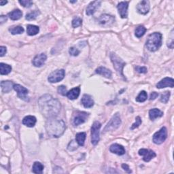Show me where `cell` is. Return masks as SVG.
<instances>
[{
    "instance_id": "obj_43",
    "label": "cell",
    "mask_w": 174,
    "mask_h": 174,
    "mask_svg": "<svg viewBox=\"0 0 174 174\" xmlns=\"http://www.w3.org/2000/svg\"><path fill=\"white\" fill-rule=\"evenodd\" d=\"M6 53V48L5 46L0 47V56H3Z\"/></svg>"
},
{
    "instance_id": "obj_16",
    "label": "cell",
    "mask_w": 174,
    "mask_h": 174,
    "mask_svg": "<svg viewBox=\"0 0 174 174\" xmlns=\"http://www.w3.org/2000/svg\"><path fill=\"white\" fill-rule=\"evenodd\" d=\"M174 87V80L171 78H165L156 84L158 88H163L166 87L173 88Z\"/></svg>"
},
{
    "instance_id": "obj_7",
    "label": "cell",
    "mask_w": 174,
    "mask_h": 174,
    "mask_svg": "<svg viewBox=\"0 0 174 174\" xmlns=\"http://www.w3.org/2000/svg\"><path fill=\"white\" fill-rule=\"evenodd\" d=\"M167 137V131L165 127L161 128L159 131L156 132L153 135V142L156 144L163 143Z\"/></svg>"
},
{
    "instance_id": "obj_22",
    "label": "cell",
    "mask_w": 174,
    "mask_h": 174,
    "mask_svg": "<svg viewBox=\"0 0 174 174\" xmlns=\"http://www.w3.org/2000/svg\"><path fill=\"white\" fill-rule=\"evenodd\" d=\"M97 74L99 75H102L104 77H106L107 78H111L112 77V71L108 70V69L104 67H99L95 70Z\"/></svg>"
},
{
    "instance_id": "obj_23",
    "label": "cell",
    "mask_w": 174,
    "mask_h": 174,
    "mask_svg": "<svg viewBox=\"0 0 174 174\" xmlns=\"http://www.w3.org/2000/svg\"><path fill=\"white\" fill-rule=\"evenodd\" d=\"M163 112H161L160 110L157 108H154L150 110L149 112V116L150 119L152 120H155L157 118H160V117L163 116Z\"/></svg>"
},
{
    "instance_id": "obj_40",
    "label": "cell",
    "mask_w": 174,
    "mask_h": 174,
    "mask_svg": "<svg viewBox=\"0 0 174 174\" xmlns=\"http://www.w3.org/2000/svg\"><path fill=\"white\" fill-rule=\"evenodd\" d=\"M135 69H136V71L138 72V73H140V74H145V73H146L147 71H148L147 68L145 67L137 66L135 67Z\"/></svg>"
},
{
    "instance_id": "obj_20",
    "label": "cell",
    "mask_w": 174,
    "mask_h": 174,
    "mask_svg": "<svg viewBox=\"0 0 174 174\" xmlns=\"http://www.w3.org/2000/svg\"><path fill=\"white\" fill-rule=\"evenodd\" d=\"M36 123V119L33 116H25L23 120V124L28 127H33Z\"/></svg>"
},
{
    "instance_id": "obj_8",
    "label": "cell",
    "mask_w": 174,
    "mask_h": 174,
    "mask_svg": "<svg viewBox=\"0 0 174 174\" xmlns=\"http://www.w3.org/2000/svg\"><path fill=\"white\" fill-rule=\"evenodd\" d=\"M64 70H57L52 71L48 78V81L51 83H56L61 81L65 77Z\"/></svg>"
},
{
    "instance_id": "obj_47",
    "label": "cell",
    "mask_w": 174,
    "mask_h": 174,
    "mask_svg": "<svg viewBox=\"0 0 174 174\" xmlns=\"http://www.w3.org/2000/svg\"><path fill=\"white\" fill-rule=\"evenodd\" d=\"M77 1H70L71 3H76Z\"/></svg>"
},
{
    "instance_id": "obj_1",
    "label": "cell",
    "mask_w": 174,
    "mask_h": 174,
    "mask_svg": "<svg viewBox=\"0 0 174 174\" xmlns=\"http://www.w3.org/2000/svg\"><path fill=\"white\" fill-rule=\"evenodd\" d=\"M40 112L47 119H52L59 114L61 110V103L57 99L50 95H44L38 100Z\"/></svg>"
},
{
    "instance_id": "obj_34",
    "label": "cell",
    "mask_w": 174,
    "mask_h": 174,
    "mask_svg": "<svg viewBox=\"0 0 174 174\" xmlns=\"http://www.w3.org/2000/svg\"><path fill=\"white\" fill-rule=\"evenodd\" d=\"M170 95H171V93H170L169 91H165V92H164L161 95V102L164 103H167L168 102L169 99Z\"/></svg>"
},
{
    "instance_id": "obj_29",
    "label": "cell",
    "mask_w": 174,
    "mask_h": 174,
    "mask_svg": "<svg viewBox=\"0 0 174 174\" xmlns=\"http://www.w3.org/2000/svg\"><path fill=\"white\" fill-rule=\"evenodd\" d=\"M44 170V165L40 162H35L32 171L34 173H42Z\"/></svg>"
},
{
    "instance_id": "obj_27",
    "label": "cell",
    "mask_w": 174,
    "mask_h": 174,
    "mask_svg": "<svg viewBox=\"0 0 174 174\" xmlns=\"http://www.w3.org/2000/svg\"><path fill=\"white\" fill-rule=\"evenodd\" d=\"M40 28L38 26L33 25H29L27 27V34L29 35H35L39 33Z\"/></svg>"
},
{
    "instance_id": "obj_9",
    "label": "cell",
    "mask_w": 174,
    "mask_h": 174,
    "mask_svg": "<svg viewBox=\"0 0 174 174\" xmlns=\"http://www.w3.org/2000/svg\"><path fill=\"white\" fill-rule=\"evenodd\" d=\"M14 89L17 91L19 98L25 100L26 102L29 101V99L27 98V95L29 93V91L27 90V88L21 86V85L20 84H14Z\"/></svg>"
},
{
    "instance_id": "obj_4",
    "label": "cell",
    "mask_w": 174,
    "mask_h": 174,
    "mask_svg": "<svg viewBox=\"0 0 174 174\" xmlns=\"http://www.w3.org/2000/svg\"><path fill=\"white\" fill-rule=\"evenodd\" d=\"M110 59L114 65V67L115 68V70L117 71V72L119 73L120 75L124 77V75L123 74V70L124 66L126 65L125 62L123 60L121 59L119 56H117L115 53H111L110 55Z\"/></svg>"
},
{
    "instance_id": "obj_26",
    "label": "cell",
    "mask_w": 174,
    "mask_h": 174,
    "mask_svg": "<svg viewBox=\"0 0 174 174\" xmlns=\"http://www.w3.org/2000/svg\"><path fill=\"white\" fill-rule=\"evenodd\" d=\"M12 67L9 65L1 63H0V74L2 75H7L10 73Z\"/></svg>"
},
{
    "instance_id": "obj_36",
    "label": "cell",
    "mask_w": 174,
    "mask_h": 174,
    "mask_svg": "<svg viewBox=\"0 0 174 174\" xmlns=\"http://www.w3.org/2000/svg\"><path fill=\"white\" fill-rule=\"evenodd\" d=\"M58 92L60 94V95H61L63 96H65V95H67V88L66 87L63 86V85H61V86H59L58 87Z\"/></svg>"
},
{
    "instance_id": "obj_39",
    "label": "cell",
    "mask_w": 174,
    "mask_h": 174,
    "mask_svg": "<svg viewBox=\"0 0 174 174\" xmlns=\"http://www.w3.org/2000/svg\"><path fill=\"white\" fill-rule=\"evenodd\" d=\"M69 52H70V54L71 56H76L80 54V50L78 49H77V48L75 47H71L70 48V50H69Z\"/></svg>"
},
{
    "instance_id": "obj_18",
    "label": "cell",
    "mask_w": 174,
    "mask_h": 174,
    "mask_svg": "<svg viewBox=\"0 0 174 174\" xmlns=\"http://www.w3.org/2000/svg\"><path fill=\"white\" fill-rule=\"evenodd\" d=\"M110 150L111 152L114 153L118 155H123L125 154V149L120 144H112L110 147Z\"/></svg>"
},
{
    "instance_id": "obj_13",
    "label": "cell",
    "mask_w": 174,
    "mask_h": 174,
    "mask_svg": "<svg viewBox=\"0 0 174 174\" xmlns=\"http://www.w3.org/2000/svg\"><path fill=\"white\" fill-rule=\"evenodd\" d=\"M136 9L140 14H146L150 10V2L147 0H143L137 5Z\"/></svg>"
},
{
    "instance_id": "obj_25",
    "label": "cell",
    "mask_w": 174,
    "mask_h": 174,
    "mask_svg": "<svg viewBox=\"0 0 174 174\" xmlns=\"http://www.w3.org/2000/svg\"><path fill=\"white\" fill-rule=\"evenodd\" d=\"M22 12L18 9L14 10L8 14V17H10V18L11 20H13V21H17V20L20 19L22 17Z\"/></svg>"
},
{
    "instance_id": "obj_46",
    "label": "cell",
    "mask_w": 174,
    "mask_h": 174,
    "mask_svg": "<svg viewBox=\"0 0 174 174\" xmlns=\"http://www.w3.org/2000/svg\"><path fill=\"white\" fill-rule=\"evenodd\" d=\"M8 3V2L7 1H0V5L1 6H3V5H5V4H6V3Z\"/></svg>"
},
{
    "instance_id": "obj_28",
    "label": "cell",
    "mask_w": 174,
    "mask_h": 174,
    "mask_svg": "<svg viewBox=\"0 0 174 174\" xmlns=\"http://www.w3.org/2000/svg\"><path fill=\"white\" fill-rule=\"evenodd\" d=\"M85 139H86V133H78L76 135V140L77 143L79 145H81V146L84 145Z\"/></svg>"
},
{
    "instance_id": "obj_42",
    "label": "cell",
    "mask_w": 174,
    "mask_h": 174,
    "mask_svg": "<svg viewBox=\"0 0 174 174\" xmlns=\"http://www.w3.org/2000/svg\"><path fill=\"white\" fill-rule=\"evenodd\" d=\"M122 167H123V169L125 171H127L129 173H131L132 172L131 169L129 168V166L127 164H123L122 165Z\"/></svg>"
},
{
    "instance_id": "obj_3",
    "label": "cell",
    "mask_w": 174,
    "mask_h": 174,
    "mask_svg": "<svg viewBox=\"0 0 174 174\" xmlns=\"http://www.w3.org/2000/svg\"><path fill=\"white\" fill-rule=\"evenodd\" d=\"M162 35L159 32H155L149 35L145 43L147 49L150 52H155L161 46Z\"/></svg>"
},
{
    "instance_id": "obj_41",
    "label": "cell",
    "mask_w": 174,
    "mask_h": 174,
    "mask_svg": "<svg viewBox=\"0 0 174 174\" xmlns=\"http://www.w3.org/2000/svg\"><path fill=\"white\" fill-rule=\"evenodd\" d=\"M69 146H71V148H69L68 149L70 150H71V151H73V150H76V149H77V145H76V141H71V142L70 143V144H69V145H68V147Z\"/></svg>"
},
{
    "instance_id": "obj_10",
    "label": "cell",
    "mask_w": 174,
    "mask_h": 174,
    "mask_svg": "<svg viewBox=\"0 0 174 174\" xmlns=\"http://www.w3.org/2000/svg\"><path fill=\"white\" fill-rule=\"evenodd\" d=\"M99 23L103 26H110L114 23L115 18L112 15L104 14L101 15V17L98 19Z\"/></svg>"
},
{
    "instance_id": "obj_30",
    "label": "cell",
    "mask_w": 174,
    "mask_h": 174,
    "mask_svg": "<svg viewBox=\"0 0 174 174\" xmlns=\"http://www.w3.org/2000/svg\"><path fill=\"white\" fill-rule=\"evenodd\" d=\"M9 31L12 34L16 35V34H21L23 33L24 29L23 27L21 26H16V27H13L9 29Z\"/></svg>"
},
{
    "instance_id": "obj_31",
    "label": "cell",
    "mask_w": 174,
    "mask_h": 174,
    "mask_svg": "<svg viewBox=\"0 0 174 174\" xmlns=\"http://www.w3.org/2000/svg\"><path fill=\"white\" fill-rule=\"evenodd\" d=\"M145 31H146V29L144 26H139L138 27L136 28L135 29V35L137 38H141L145 34Z\"/></svg>"
},
{
    "instance_id": "obj_15",
    "label": "cell",
    "mask_w": 174,
    "mask_h": 174,
    "mask_svg": "<svg viewBox=\"0 0 174 174\" xmlns=\"http://www.w3.org/2000/svg\"><path fill=\"white\" fill-rule=\"evenodd\" d=\"M46 59H47L46 55L44 53H41L35 56L33 61H32V63H33L34 66L35 67H42L44 64V63H45Z\"/></svg>"
},
{
    "instance_id": "obj_2",
    "label": "cell",
    "mask_w": 174,
    "mask_h": 174,
    "mask_svg": "<svg viewBox=\"0 0 174 174\" xmlns=\"http://www.w3.org/2000/svg\"><path fill=\"white\" fill-rule=\"evenodd\" d=\"M66 125L63 120H57L55 118L48 119L46 123L47 134L52 137L61 136L66 131Z\"/></svg>"
},
{
    "instance_id": "obj_38",
    "label": "cell",
    "mask_w": 174,
    "mask_h": 174,
    "mask_svg": "<svg viewBox=\"0 0 174 174\" xmlns=\"http://www.w3.org/2000/svg\"><path fill=\"white\" fill-rule=\"evenodd\" d=\"M141 123H142V121H141V119L140 116H137L136 117V119H135V123L134 124H133L132 125V127L131 128V130H133V129H136L141 124Z\"/></svg>"
},
{
    "instance_id": "obj_44",
    "label": "cell",
    "mask_w": 174,
    "mask_h": 174,
    "mask_svg": "<svg viewBox=\"0 0 174 174\" xmlns=\"http://www.w3.org/2000/svg\"><path fill=\"white\" fill-rule=\"evenodd\" d=\"M158 96H159V93H158V92H152L151 95H150V100L155 99Z\"/></svg>"
},
{
    "instance_id": "obj_37",
    "label": "cell",
    "mask_w": 174,
    "mask_h": 174,
    "mask_svg": "<svg viewBox=\"0 0 174 174\" xmlns=\"http://www.w3.org/2000/svg\"><path fill=\"white\" fill-rule=\"evenodd\" d=\"M19 3L25 8H30L33 5V2L29 0H22V1H19Z\"/></svg>"
},
{
    "instance_id": "obj_45",
    "label": "cell",
    "mask_w": 174,
    "mask_h": 174,
    "mask_svg": "<svg viewBox=\"0 0 174 174\" xmlns=\"http://www.w3.org/2000/svg\"><path fill=\"white\" fill-rule=\"evenodd\" d=\"M6 21H7V17L6 16H1V17H0V22H1V24L6 22Z\"/></svg>"
},
{
    "instance_id": "obj_33",
    "label": "cell",
    "mask_w": 174,
    "mask_h": 174,
    "mask_svg": "<svg viewBox=\"0 0 174 174\" xmlns=\"http://www.w3.org/2000/svg\"><path fill=\"white\" fill-rule=\"evenodd\" d=\"M40 13L39 10H34L31 13L27 14L26 15V19L28 21H32V20H35L40 15Z\"/></svg>"
},
{
    "instance_id": "obj_14",
    "label": "cell",
    "mask_w": 174,
    "mask_h": 174,
    "mask_svg": "<svg viewBox=\"0 0 174 174\" xmlns=\"http://www.w3.org/2000/svg\"><path fill=\"white\" fill-rule=\"evenodd\" d=\"M128 6H129V2H120L118 6H117V8H118L119 14L123 18H127L128 16Z\"/></svg>"
},
{
    "instance_id": "obj_17",
    "label": "cell",
    "mask_w": 174,
    "mask_h": 174,
    "mask_svg": "<svg viewBox=\"0 0 174 174\" xmlns=\"http://www.w3.org/2000/svg\"><path fill=\"white\" fill-rule=\"evenodd\" d=\"M101 3H102L101 1H94L91 2L87 8V14L88 16L93 14L100 7Z\"/></svg>"
},
{
    "instance_id": "obj_32",
    "label": "cell",
    "mask_w": 174,
    "mask_h": 174,
    "mask_svg": "<svg viewBox=\"0 0 174 174\" xmlns=\"http://www.w3.org/2000/svg\"><path fill=\"white\" fill-rule=\"evenodd\" d=\"M148 98V95H147V92L142 91L140 92V94L138 95V96L136 98V101L137 102H144L145 100L147 99Z\"/></svg>"
},
{
    "instance_id": "obj_21",
    "label": "cell",
    "mask_w": 174,
    "mask_h": 174,
    "mask_svg": "<svg viewBox=\"0 0 174 174\" xmlns=\"http://www.w3.org/2000/svg\"><path fill=\"white\" fill-rule=\"evenodd\" d=\"M13 83L11 81H2L1 82V87L3 92H9L13 88H14Z\"/></svg>"
},
{
    "instance_id": "obj_12",
    "label": "cell",
    "mask_w": 174,
    "mask_h": 174,
    "mask_svg": "<svg viewBox=\"0 0 174 174\" xmlns=\"http://www.w3.org/2000/svg\"><path fill=\"white\" fill-rule=\"evenodd\" d=\"M138 153L140 156H143V160L145 162H149L156 156L155 152L151 150L140 149Z\"/></svg>"
},
{
    "instance_id": "obj_19",
    "label": "cell",
    "mask_w": 174,
    "mask_h": 174,
    "mask_svg": "<svg viewBox=\"0 0 174 174\" xmlns=\"http://www.w3.org/2000/svg\"><path fill=\"white\" fill-rule=\"evenodd\" d=\"M81 103L87 108H90L94 106V101L92 100V98L89 95L87 94L82 96V98L81 99Z\"/></svg>"
},
{
    "instance_id": "obj_11",
    "label": "cell",
    "mask_w": 174,
    "mask_h": 174,
    "mask_svg": "<svg viewBox=\"0 0 174 174\" xmlns=\"http://www.w3.org/2000/svg\"><path fill=\"white\" fill-rule=\"evenodd\" d=\"M88 116V114L87 112H78L74 118V120H73V124H74L75 126H78V125L80 124L84 123L85 121H86Z\"/></svg>"
},
{
    "instance_id": "obj_6",
    "label": "cell",
    "mask_w": 174,
    "mask_h": 174,
    "mask_svg": "<svg viewBox=\"0 0 174 174\" xmlns=\"http://www.w3.org/2000/svg\"><path fill=\"white\" fill-rule=\"evenodd\" d=\"M102 124L98 121H96L91 127V142L93 145H97L99 141V131Z\"/></svg>"
},
{
    "instance_id": "obj_24",
    "label": "cell",
    "mask_w": 174,
    "mask_h": 174,
    "mask_svg": "<svg viewBox=\"0 0 174 174\" xmlns=\"http://www.w3.org/2000/svg\"><path fill=\"white\" fill-rule=\"evenodd\" d=\"M80 92V87H76L74 88H72L71 91L67 92V97L68 98V99H70L71 100H74L78 98Z\"/></svg>"
},
{
    "instance_id": "obj_35",
    "label": "cell",
    "mask_w": 174,
    "mask_h": 174,
    "mask_svg": "<svg viewBox=\"0 0 174 174\" xmlns=\"http://www.w3.org/2000/svg\"><path fill=\"white\" fill-rule=\"evenodd\" d=\"M82 19L79 17H76L73 19L72 21V27L74 28L80 27V25H82Z\"/></svg>"
},
{
    "instance_id": "obj_5",
    "label": "cell",
    "mask_w": 174,
    "mask_h": 174,
    "mask_svg": "<svg viewBox=\"0 0 174 174\" xmlns=\"http://www.w3.org/2000/svg\"><path fill=\"white\" fill-rule=\"evenodd\" d=\"M121 124V119L119 114H116L114 116L112 117L111 120L109 121V123L105 127L103 132L106 133L108 131H114L118 129Z\"/></svg>"
}]
</instances>
